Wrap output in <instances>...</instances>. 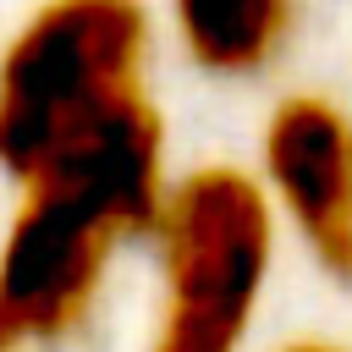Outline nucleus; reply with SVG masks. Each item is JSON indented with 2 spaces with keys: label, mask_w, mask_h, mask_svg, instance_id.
Instances as JSON below:
<instances>
[{
  "label": "nucleus",
  "mask_w": 352,
  "mask_h": 352,
  "mask_svg": "<svg viewBox=\"0 0 352 352\" xmlns=\"http://www.w3.org/2000/svg\"><path fill=\"white\" fill-rule=\"evenodd\" d=\"M253 182L275 226L324 275L352 280V116L330 94H286L264 116Z\"/></svg>",
  "instance_id": "obj_4"
},
{
  "label": "nucleus",
  "mask_w": 352,
  "mask_h": 352,
  "mask_svg": "<svg viewBox=\"0 0 352 352\" xmlns=\"http://www.w3.org/2000/svg\"><path fill=\"white\" fill-rule=\"evenodd\" d=\"M154 324L143 352H242L270 297L280 226L242 165H192L160 198Z\"/></svg>",
  "instance_id": "obj_3"
},
{
  "label": "nucleus",
  "mask_w": 352,
  "mask_h": 352,
  "mask_svg": "<svg viewBox=\"0 0 352 352\" xmlns=\"http://www.w3.org/2000/svg\"><path fill=\"white\" fill-rule=\"evenodd\" d=\"M280 352H352V346H341V341H292Z\"/></svg>",
  "instance_id": "obj_6"
},
{
  "label": "nucleus",
  "mask_w": 352,
  "mask_h": 352,
  "mask_svg": "<svg viewBox=\"0 0 352 352\" xmlns=\"http://www.w3.org/2000/svg\"><path fill=\"white\" fill-rule=\"evenodd\" d=\"M165 187V121L154 99L22 182L0 236V341L11 352L66 341L94 314L116 253L148 236Z\"/></svg>",
  "instance_id": "obj_1"
},
{
  "label": "nucleus",
  "mask_w": 352,
  "mask_h": 352,
  "mask_svg": "<svg viewBox=\"0 0 352 352\" xmlns=\"http://www.w3.org/2000/svg\"><path fill=\"white\" fill-rule=\"evenodd\" d=\"M187 60L209 77H258L297 28V0H165Z\"/></svg>",
  "instance_id": "obj_5"
},
{
  "label": "nucleus",
  "mask_w": 352,
  "mask_h": 352,
  "mask_svg": "<svg viewBox=\"0 0 352 352\" xmlns=\"http://www.w3.org/2000/svg\"><path fill=\"white\" fill-rule=\"evenodd\" d=\"M0 352H11V346H6V341H0Z\"/></svg>",
  "instance_id": "obj_7"
},
{
  "label": "nucleus",
  "mask_w": 352,
  "mask_h": 352,
  "mask_svg": "<svg viewBox=\"0 0 352 352\" xmlns=\"http://www.w3.org/2000/svg\"><path fill=\"white\" fill-rule=\"evenodd\" d=\"M143 0H44L0 50V170L22 187L148 94Z\"/></svg>",
  "instance_id": "obj_2"
}]
</instances>
